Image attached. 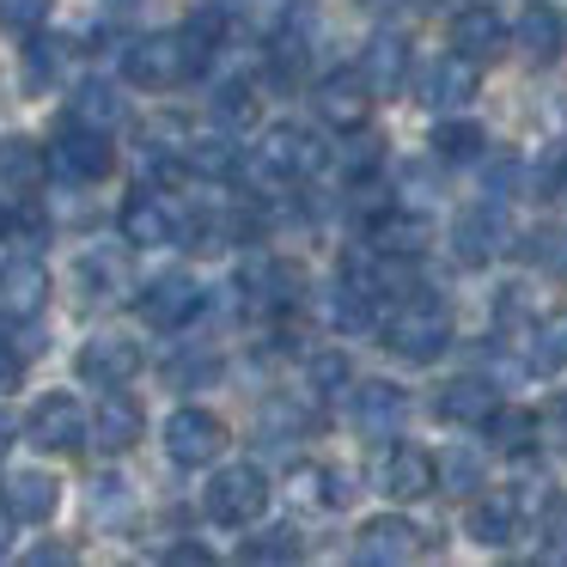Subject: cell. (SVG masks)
Returning a JSON list of instances; mask_svg holds the SVG:
<instances>
[{
  "label": "cell",
  "instance_id": "43",
  "mask_svg": "<svg viewBox=\"0 0 567 567\" xmlns=\"http://www.w3.org/2000/svg\"><path fill=\"white\" fill-rule=\"evenodd\" d=\"M311 384H318V391H342V384H348V354H342V348L311 354Z\"/></svg>",
  "mask_w": 567,
  "mask_h": 567
},
{
  "label": "cell",
  "instance_id": "45",
  "mask_svg": "<svg viewBox=\"0 0 567 567\" xmlns=\"http://www.w3.org/2000/svg\"><path fill=\"white\" fill-rule=\"evenodd\" d=\"M518 172H525V165H518V159H501V165H494V172H488V196H494V202H506V189L518 184Z\"/></svg>",
  "mask_w": 567,
  "mask_h": 567
},
{
  "label": "cell",
  "instance_id": "9",
  "mask_svg": "<svg viewBox=\"0 0 567 567\" xmlns=\"http://www.w3.org/2000/svg\"><path fill=\"white\" fill-rule=\"evenodd\" d=\"M238 299H245V311H287L299 306V275L275 257H245L238 262Z\"/></svg>",
  "mask_w": 567,
  "mask_h": 567
},
{
  "label": "cell",
  "instance_id": "3",
  "mask_svg": "<svg viewBox=\"0 0 567 567\" xmlns=\"http://www.w3.org/2000/svg\"><path fill=\"white\" fill-rule=\"evenodd\" d=\"M196 68L202 62H196L184 31H147V38H135L123 50V80L141 92H172V86H184Z\"/></svg>",
  "mask_w": 567,
  "mask_h": 567
},
{
  "label": "cell",
  "instance_id": "34",
  "mask_svg": "<svg viewBox=\"0 0 567 567\" xmlns=\"http://www.w3.org/2000/svg\"><path fill=\"white\" fill-rule=\"evenodd\" d=\"M214 123H220L226 135H245V128H257V92H250L245 80L220 86V92H214Z\"/></svg>",
  "mask_w": 567,
  "mask_h": 567
},
{
  "label": "cell",
  "instance_id": "40",
  "mask_svg": "<svg viewBox=\"0 0 567 567\" xmlns=\"http://www.w3.org/2000/svg\"><path fill=\"white\" fill-rule=\"evenodd\" d=\"M208 379H220V360L214 354H177L172 367H165V384H172V391H189V384H208Z\"/></svg>",
  "mask_w": 567,
  "mask_h": 567
},
{
  "label": "cell",
  "instance_id": "46",
  "mask_svg": "<svg viewBox=\"0 0 567 567\" xmlns=\"http://www.w3.org/2000/svg\"><path fill=\"white\" fill-rule=\"evenodd\" d=\"M543 433H549V440H555V445H561V452H567V396H561V403L549 409V427H543Z\"/></svg>",
  "mask_w": 567,
  "mask_h": 567
},
{
  "label": "cell",
  "instance_id": "35",
  "mask_svg": "<svg viewBox=\"0 0 567 567\" xmlns=\"http://www.w3.org/2000/svg\"><path fill=\"white\" fill-rule=\"evenodd\" d=\"M80 287H86V299H116L123 293V262L86 250V257H80Z\"/></svg>",
  "mask_w": 567,
  "mask_h": 567
},
{
  "label": "cell",
  "instance_id": "8",
  "mask_svg": "<svg viewBox=\"0 0 567 567\" xmlns=\"http://www.w3.org/2000/svg\"><path fill=\"white\" fill-rule=\"evenodd\" d=\"M421 549H427L421 525H409V518H396V513L367 518V525H360V537H354V555L367 567H403V561H415Z\"/></svg>",
  "mask_w": 567,
  "mask_h": 567
},
{
  "label": "cell",
  "instance_id": "33",
  "mask_svg": "<svg viewBox=\"0 0 567 567\" xmlns=\"http://www.w3.org/2000/svg\"><path fill=\"white\" fill-rule=\"evenodd\" d=\"M482 147H488V135H482L476 123H464V116L433 128V159H445V165H470Z\"/></svg>",
  "mask_w": 567,
  "mask_h": 567
},
{
  "label": "cell",
  "instance_id": "21",
  "mask_svg": "<svg viewBox=\"0 0 567 567\" xmlns=\"http://www.w3.org/2000/svg\"><path fill=\"white\" fill-rule=\"evenodd\" d=\"M50 306V275H43V262L19 257L0 269V318H38V311Z\"/></svg>",
  "mask_w": 567,
  "mask_h": 567
},
{
  "label": "cell",
  "instance_id": "31",
  "mask_svg": "<svg viewBox=\"0 0 567 567\" xmlns=\"http://www.w3.org/2000/svg\"><path fill=\"white\" fill-rule=\"evenodd\" d=\"M184 165L196 177H208V184H226V177H238V147L226 135H202L184 147Z\"/></svg>",
  "mask_w": 567,
  "mask_h": 567
},
{
  "label": "cell",
  "instance_id": "4",
  "mask_svg": "<svg viewBox=\"0 0 567 567\" xmlns=\"http://www.w3.org/2000/svg\"><path fill=\"white\" fill-rule=\"evenodd\" d=\"M262 506H269V476H262L257 464H233V470H220V476L208 482V518L214 525L245 530V525L262 518Z\"/></svg>",
  "mask_w": 567,
  "mask_h": 567
},
{
  "label": "cell",
  "instance_id": "44",
  "mask_svg": "<svg viewBox=\"0 0 567 567\" xmlns=\"http://www.w3.org/2000/svg\"><path fill=\"white\" fill-rule=\"evenodd\" d=\"M530 257H537L543 269H567V233H537L530 238Z\"/></svg>",
  "mask_w": 567,
  "mask_h": 567
},
{
  "label": "cell",
  "instance_id": "20",
  "mask_svg": "<svg viewBox=\"0 0 567 567\" xmlns=\"http://www.w3.org/2000/svg\"><path fill=\"white\" fill-rule=\"evenodd\" d=\"M0 494H7V513H13L19 525H43V518H55V506H62V482L43 476V470H13V476L0 482Z\"/></svg>",
  "mask_w": 567,
  "mask_h": 567
},
{
  "label": "cell",
  "instance_id": "42",
  "mask_svg": "<svg viewBox=\"0 0 567 567\" xmlns=\"http://www.w3.org/2000/svg\"><path fill=\"white\" fill-rule=\"evenodd\" d=\"M537 196L543 202H567V147H555L549 159L537 165Z\"/></svg>",
  "mask_w": 567,
  "mask_h": 567
},
{
  "label": "cell",
  "instance_id": "48",
  "mask_svg": "<svg viewBox=\"0 0 567 567\" xmlns=\"http://www.w3.org/2000/svg\"><path fill=\"white\" fill-rule=\"evenodd\" d=\"M13 440H19V421L7 415V403H0V457L13 452Z\"/></svg>",
  "mask_w": 567,
  "mask_h": 567
},
{
  "label": "cell",
  "instance_id": "27",
  "mask_svg": "<svg viewBox=\"0 0 567 567\" xmlns=\"http://www.w3.org/2000/svg\"><path fill=\"white\" fill-rule=\"evenodd\" d=\"M433 409H440V421H452V427H488V415L501 403H494V384L482 379H452L440 396H433Z\"/></svg>",
  "mask_w": 567,
  "mask_h": 567
},
{
  "label": "cell",
  "instance_id": "11",
  "mask_svg": "<svg viewBox=\"0 0 567 567\" xmlns=\"http://www.w3.org/2000/svg\"><path fill=\"white\" fill-rule=\"evenodd\" d=\"M74 367H80V379L99 384V391H123L141 372V342H128V336H92Z\"/></svg>",
  "mask_w": 567,
  "mask_h": 567
},
{
  "label": "cell",
  "instance_id": "32",
  "mask_svg": "<svg viewBox=\"0 0 567 567\" xmlns=\"http://www.w3.org/2000/svg\"><path fill=\"white\" fill-rule=\"evenodd\" d=\"M74 123H86V128H104L111 135L116 123H123V99H116V86H104V80H92V86H80L74 92Z\"/></svg>",
  "mask_w": 567,
  "mask_h": 567
},
{
  "label": "cell",
  "instance_id": "24",
  "mask_svg": "<svg viewBox=\"0 0 567 567\" xmlns=\"http://www.w3.org/2000/svg\"><path fill=\"white\" fill-rule=\"evenodd\" d=\"M464 525H470V537H476L482 549H506V543H513L518 530H525V513H518L513 488H506V494H488V501L470 506Z\"/></svg>",
  "mask_w": 567,
  "mask_h": 567
},
{
  "label": "cell",
  "instance_id": "5",
  "mask_svg": "<svg viewBox=\"0 0 567 567\" xmlns=\"http://www.w3.org/2000/svg\"><path fill=\"white\" fill-rule=\"evenodd\" d=\"M226 421L214 415V409H196V403H184L172 421H165V452H172V464H184V470H196V464H214V457L226 452Z\"/></svg>",
  "mask_w": 567,
  "mask_h": 567
},
{
  "label": "cell",
  "instance_id": "25",
  "mask_svg": "<svg viewBox=\"0 0 567 567\" xmlns=\"http://www.w3.org/2000/svg\"><path fill=\"white\" fill-rule=\"evenodd\" d=\"M141 433H147V421H141V409L128 403L123 391L99 396V415H92V445H99V452H128Z\"/></svg>",
  "mask_w": 567,
  "mask_h": 567
},
{
  "label": "cell",
  "instance_id": "14",
  "mask_svg": "<svg viewBox=\"0 0 567 567\" xmlns=\"http://www.w3.org/2000/svg\"><path fill=\"white\" fill-rule=\"evenodd\" d=\"M123 238H128L135 250H165V245H177V214L165 208L159 189L141 184L135 196L123 202Z\"/></svg>",
  "mask_w": 567,
  "mask_h": 567
},
{
  "label": "cell",
  "instance_id": "49",
  "mask_svg": "<svg viewBox=\"0 0 567 567\" xmlns=\"http://www.w3.org/2000/svg\"><path fill=\"white\" fill-rule=\"evenodd\" d=\"M25 561H31V567H43V561H68V549H62V543H43V549H31V555H25Z\"/></svg>",
  "mask_w": 567,
  "mask_h": 567
},
{
  "label": "cell",
  "instance_id": "23",
  "mask_svg": "<svg viewBox=\"0 0 567 567\" xmlns=\"http://www.w3.org/2000/svg\"><path fill=\"white\" fill-rule=\"evenodd\" d=\"M452 50L470 55V62H494V55L506 50V25L494 7H464V13L452 19Z\"/></svg>",
  "mask_w": 567,
  "mask_h": 567
},
{
  "label": "cell",
  "instance_id": "15",
  "mask_svg": "<svg viewBox=\"0 0 567 567\" xmlns=\"http://www.w3.org/2000/svg\"><path fill=\"white\" fill-rule=\"evenodd\" d=\"M202 287L189 281V275H165V281L147 287V299H141V318L153 323V330H184V323L202 318Z\"/></svg>",
  "mask_w": 567,
  "mask_h": 567
},
{
  "label": "cell",
  "instance_id": "37",
  "mask_svg": "<svg viewBox=\"0 0 567 567\" xmlns=\"http://www.w3.org/2000/svg\"><path fill=\"white\" fill-rule=\"evenodd\" d=\"M50 7L55 0H0V31H13V38H38L50 25Z\"/></svg>",
  "mask_w": 567,
  "mask_h": 567
},
{
  "label": "cell",
  "instance_id": "2",
  "mask_svg": "<svg viewBox=\"0 0 567 567\" xmlns=\"http://www.w3.org/2000/svg\"><path fill=\"white\" fill-rule=\"evenodd\" d=\"M323 165H330V147H323L311 128L275 123L269 135H262V147H257L250 177H257V184H269V189H287V184H306V177H318Z\"/></svg>",
  "mask_w": 567,
  "mask_h": 567
},
{
  "label": "cell",
  "instance_id": "7",
  "mask_svg": "<svg viewBox=\"0 0 567 567\" xmlns=\"http://www.w3.org/2000/svg\"><path fill=\"white\" fill-rule=\"evenodd\" d=\"M501 250H506V214L494 196L452 220V257L464 262V269H482V262H494Z\"/></svg>",
  "mask_w": 567,
  "mask_h": 567
},
{
  "label": "cell",
  "instance_id": "22",
  "mask_svg": "<svg viewBox=\"0 0 567 567\" xmlns=\"http://www.w3.org/2000/svg\"><path fill=\"white\" fill-rule=\"evenodd\" d=\"M476 86H482V62H470V55H440L433 62V74H427V104L433 111H464L470 99H476Z\"/></svg>",
  "mask_w": 567,
  "mask_h": 567
},
{
  "label": "cell",
  "instance_id": "51",
  "mask_svg": "<svg viewBox=\"0 0 567 567\" xmlns=\"http://www.w3.org/2000/svg\"><path fill=\"white\" fill-rule=\"evenodd\" d=\"M7 543H13V513L0 518V561H7Z\"/></svg>",
  "mask_w": 567,
  "mask_h": 567
},
{
  "label": "cell",
  "instance_id": "38",
  "mask_svg": "<svg viewBox=\"0 0 567 567\" xmlns=\"http://www.w3.org/2000/svg\"><path fill=\"white\" fill-rule=\"evenodd\" d=\"M306 31H281V38H275V50H269V62H275V80H281V86H293L299 74H306Z\"/></svg>",
  "mask_w": 567,
  "mask_h": 567
},
{
  "label": "cell",
  "instance_id": "6",
  "mask_svg": "<svg viewBox=\"0 0 567 567\" xmlns=\"http://www.w3.org/2000/svg\"><path fill=\"white\" fill-rule=\"evenodd\" d=\"M25 440L43 445V452H80V445L92 440V415L68 391H50V396H38V409H31Z\"/></svg>",
  "mask_w": 567,
  "mask_h": 567
},
{
  "label": "cell",
  "instance_id": "10",
  "mask_svg": "<svg viewBox=\"0 0 567 567\" xmlns=\"http://www.w3.org/2000/svg\"><path fill=\"white\" fill-rule=\"evenodd\" d=\"M43 177H50V159H43L38 141H25V135H0V202H7V208H19V202L38 196Z\"/></svg>",
  "mask_w": 567,
  "mask_h": 567
},
{
  "label": "cell",
  "instance_id": "26",
  "mask_svg": "<svg viewBox=\"0 0 567 567\" xmlns=\"http://www.w3.org/2000/svg\"><path fill=\"white\" fill-rule=\"evenodd\" d=\"M360 74H367L372 92H403V80H409V38L403 31H379L367 43V55H360Z\"/></svg>",
  "mask_w": 567,
  "mask_h": 567
},
{
  "label": "cell",
  "instance_id": "41",
  "mask_svg": "<svg viewBox=\"0 0 567 567\" xmlns=\"http://www.w3.org/2000/svg\"><path fill=\"white\" fill-rule=\"evenodd\" d=\"M293 555H299L293 530H262L257 543H245V561H293Z\"/></svg>",
  "mask_w": 567,
  "mask_h": 567
},
{
  "label": "cell",
  "instance_id": "17",
  "mask_svg": "<svg viewBox=\"0 0 567 567\" xmlns=\"http://www.w3.org/2000/svg\"><path fill=\"white\" fill-rule=\"evenodd\" d=\"M367 238H372V250H379L384 262H409V257L427 250L433 226H427V214H409V208H396V202H391V208L367 226Z\"/></svg>",
  "mask_w": 567,
  "mask_h": 567
},
{
  "label": "cell",
  "instance_id": "12",
  "mask_svg": "<svg viewBox=\"0 0 567 567\" xmlns=\"http://www.w3.org/2000/svg\"><path fill=\"white\" fill-rule=\"evenodd\" d=\"M440 488V464H433L421 445H391L379 464V494H391V501H427V494Z\"/></svg>",
  "mask_w": 567,
  "mask_h": 567
},
{
  "label": "cell",
  "instance_id": "19",
  "mask_svg": "<svg viewBox=\"0 0 567 567\" xmlns=\"http://www.w3.org/2000/svg\"><path fill=\"white\" fill-rule=\"evenodd\" d=\"M287 494H293V506H311V513H336V506L354 501V476L348 470H330V464H293V476H287Z\"/></svg>",
  "mask_w": 567,
  "mask_h": 567
},
{
  "label": "cell",
  "instance_id": "50",
  "mask_svg": "<svg viewBox=\"0 0 567 567\" xmlns=\"http://www.w3.org/2000/svg\"><path fill=\"white\" fill-rule=\"evenodd\" d=\"M13 379H19V354H0V391H13Z\"/></svg>",
  "mask_w": 567,
  "mask_h": 567
},
{
  "label": "cell",
  "instance_id": "18",
  "mask_svg": "<svg viewBox=\"0 0 567 567\" xmlns=\"http://www.w3.org/2000/svg\"><path fill=\"white\" fill-rule=\"evenodd\" d=\"M348 409H354V427H360V433H372V440H391V433L403 427V415H409V396L396 391V384H384V379H367V384H354Z\"/></svg>",
  "mask_w": 567,
  "mask_h": 567
},
{
  "label": "cell",
  "instance_id": "47",
  "mask_svg": "<svg viewBox=\"0 0 567 567\" xmlns=\"http://www.w3.org/2000/svg\"><path fill=\"white\" fill-rule=\"evenodd\" d=\"M165 561H177V567H189V561H208V549H202V543H177V549H165Z\"/></svg>",
  "mask_w": 567,
  "mask_h": 567
},
{
  "label": "cell",
  "instance_id": "16",
  "mask_svg": "<svg viewBox=\"0 0 567 567\" xmlns=\"http://www.w3.org/2000/svg\"><path fill=\"white\" fill-rule=\"evenodd\" d=\"M318 116L330 128H342V135H360L367 116H372L367 74H330V80H323V86H318Z\"/></svg>",
  "mask_w": 567,
  "mask_h": 567
},
{
  "label": "cell",
  "instance_id": "36",
  "mask_svg": "<svg viewBox=\"0 0 567 567\" xmlns=\"http://www.w3.org/2000/svg\"><path fill=\"white\" fill-rule=\"evenodd\" d=\"M62 62H68V43H31V50H25V86L31 92H43V86H55V80H62Z\"/></svg>",
  "mask_w": 567,
  "mask_h": 567
},
{
  "label": "cell",
  "instance_id": "28",
  "mask_svg": "<svg viewBox=\"0 0 567 567\" xmlns=\"http://www.w3.org/2000/svg\"><path fill=\"white\" fill-rule=\"evenodd\" d=\"M518 50H525L530 62H555V55L567 50V19L555 13L549 0H537V7L518 19Z\"/></svg>",
  "mask_w": 567,
  "mask_h": 567
},
{
  "label": "cell",
  "instance_id": "30",
  "mask_svg": "<svg viewBox=\"0 0 567 567\" xmlns=\"http://www.w3.org/2000/svg\"><path fill=\"white\" fill-rule=\"evenodd\" d=\"M537 433H543V421L530 415V409H494L488 415V440H494V452H506V457H525L530 445H537Z\"/></svg>",
  "mask_w": 567,
  "mask_h": 567
},
{
  "label": "cell",
  "instance_id": "1",
  "mask_svg": "<svg viewBox=\"0 0 567 567\" xmlns=\"http://www.w3.org/2000/svg\"><path fill=\"white\" fill-rule=\"evenodd\" d=\"M379 330H384V348H391V354L440 360L445 348H452V311H445V299H433V293H403Z\"/></svg>",
  "mask_w": 567,
  "mask_h": 567
},
{
  "label": "cell",
  "instance_id": "13",
  "mask_svg": "<svg viewBox=\"0 0 567 567\" xmlns=\"http://www.w3.org/2000/svg\"><path fill=\"white\" fill-rule=\"evenodd\" d=\"M55 165H62L68 177H80V184H99V177H111L116 153H111V141H104V128H86V123L68 116L62 141H55Z\"/></svg>",
  "mask_w": 567,
  "mask_h": 567
},
{
  "label": "cell",
  "instance_id": "39",
  "mask_svg": "<svg viewBox=\"0 0 567 567\" xmlns=\"http://www.w3.org/2000/svg\"><path fill=\"white\" fill-rule=\"evenodd\" d=\"M440 488H457V494H470V488H482V457L476 452H445L440 457Z\"/></svg>",
  "mask_w": 567,
  "mask_h": 567
},
{
  "label": "cell",
  "instance_id": "29",
  "mask_svg": "<svg viewBox=\"0 0 567 567\" xmlns=\"http://www.w3.org/2000/svg\"><path fill=\"white\" fill-rule=\"evenodd\" d=\"M567 367V311L555 318H530V342H525V372H561Z\"/></svg>",
  "mask_w": 567,
  "mask_h": 567
}]
</instances>
